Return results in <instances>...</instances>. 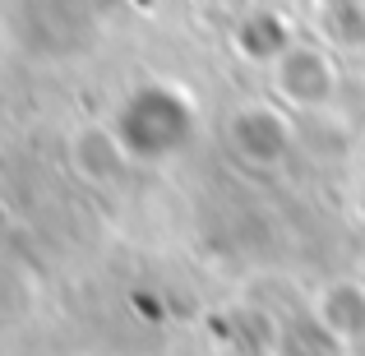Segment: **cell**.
<instances>
[{
	"instance_id": "6da1fadb",
	"label": "cell",
	"mask_w": 365,
	"mask_h": 356,
	"mask_svg": "<svg viewBox=\"0 0 365 356\" xmlns=\"http://www.w3.org/2000/svg\"><path fill=\"white\" fill-rule=\"evenodd\" d=\"M195 139V107L176 88H139L116 121V143L139 162H167Z\"/></svg>"
},
{
	"instance_id": "7a4b0ae2",
	"label": "cell",
	"mask_w": 365,
	"mask_h": 356,
	"mask_svg": "<svg viewBox=\"0 0 365 356\" xmlns=\"http://www.w3.org/2000/svg\"><path fill=\"white\" fill-rule=\"evenodd\" d=\"M277 83H282V93L292 102H301V107H319L333 93V74L314 51H287L282 70H277Z\"/></svg>"
},
{
	"instance_id": "3957f363",
	"label": "cell",
	"mask_w": 365,
	"mask_h": 356,
	"mask_svg": "<svg viewBox=\"0 0 365 356\" xmlns=\"http://www.w3.org/2000/svg\"><path fill=\"white\" fill-rule=\"evenodd\" d=\"M259 125H264V111H241L232 125V139H236V153L250 162H273V158H282V148H287V125L282 121H268V130L259 134Z\"/></svg>"
},
{
	"instance_id": "277c9868",
	"label": "cell",
	"mask_w": 365,
	"mask_h": 356,
	"mask_svg": "<svg viewBox=\"0 0 365 356\" xmlns=\"http://www.w3.org/2000/svg\"><path fill=\"white\" fill-rule=\"evenodd\" d=\"M319 320L329 324L338 338H356V333H365V292L361 287H329V296H324L319 305Z\"/></svg>"
}]
</instances>
